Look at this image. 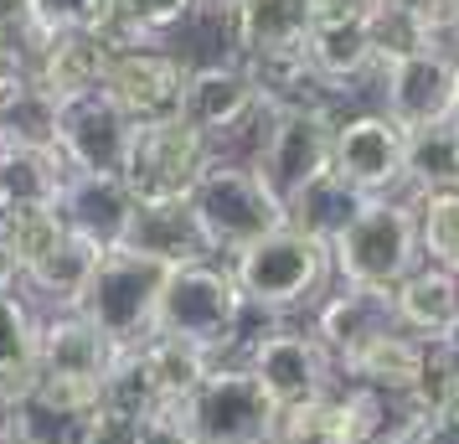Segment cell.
Returning a JSON list of instances; mask_svg holds the SVG:
<instances>
[{"label":"cell","instance_id":"obj_1","mask_svg":"<svg viewBox=\"0 0 459 444\" xmlns=\"http://www.w3.org/2000/svg\"><path fill=\"white\" fill-rule=\"evenodd\" d=\"M418 264H423V258H418L413 202L372 196V202L331 238V274L341 279V290L393 295Z\"/></svg>","mask_w":459,"mask_h":444},{"label":"cell","instance_id":"obj_2","mask_svg":"<svg viewBox=\"0 0 459 444\" xmlns=\"http://www.w3.org/2000/svg\"><path fill=\"white\" fill-rule=\"evenodd\" d=\"M186 212L202 243H207V254H228V258L253 248L273 228H284V202L258 181V170L248 161H222V155H212L202 181L191 187Z\"/></svg>","mask_w":459,"mask_h":444},{"label":"cell","instance_id":"obj_3","mask_svg":"<svg viewBox=\"0 0 459 444\" xmlns=\"http://www.w3.org/2000/svg\"><path fill=\"white\" fill-rule=\"evenodd\" d=\"M170 264L160 258H145L134 248H104L99 269L88 274L83 295H78V316L93 320L119 352L129 346H145L155 336V305H160V290H166Z\"/></svg>","mask_w":459,"mask_h":444},{"label":"cell","instance_id":"obj_4","mask_svg":"<svg viewBox=\"0 0 459 444\" xmlns=\"http://www.w3.org/2000/svg\"><path fill=\"white\" fill-rule=\"evenodd\" d=\"M119 346L83 320L78 310H57V316L42 320L37 331V393L57 408H78V414H93L99 398H104L108 378L119 367Z\"/></svg>","mask_w":459,"mask_h":444},{"label":"cell","instance_id":"obj_5","mask_svg":"<svg viewBox=\"0 0 459 444\" xmlns=\"http://www.w3.org/2000/svg\"><path fill=\"white\" fill-rule=\"evenodd\" d=\"M248 300L238 290L232 269L222 264H181L166 274L160 305H155V336H176L202 346L207 357H222V346L238 341Z\"/></svg>","mask_w":459,"mask_h":444},{"label":"cell","instance_id":"obj_6","mask_svg":"<svg viewBox=\"0 0 459 444\" xmlns=\"http://www.w3.org/2000/svg\"><path fill=\"white\" fill-rule=\"evenodd\" d=\"M228 269L253 310L290 316V310L310 305L325 290V279H331V248L305 233H294L290 222H284L269 238H258L253 248H243Z\"/></svg>","mask_w":459,"mask_h":444},{"label":"cell","instance_id":"obj_7","mask_svg":"<svg viewBox=\"0 0 459 444\" xmlns=\"http://www.w3.org/2000/svg\"><path fill=\"white\" fill-rule=\"evenodd\" d=\"M196 444H273V408L248 367H212L170 408Z\"/></svg>","mask_w":459,"mask_h":444},{"label":"cell","instance_id":"obj_8","mask_svg":"<svg viewBox=\"0 0 459 444\" xmlns=\"http://www.w3.org/2000/svg\"><path fill=\"white\" fill-rule=\"evenodd\" d=\"M207 166H212L207 135H196L176 114V119H155V125L129 129V150H125V166H119V181L145 207L150 202H186Z\"/></svg>","mask_w":459,"mask_h":444},{"label":"cell","instance_id":"obj_9","mask_svg":"<svg viewBox=\"0 0 459 444\" xmlns=\"http://www.w3.org/2000/svg\"><path fill=\"white\" fill-rule=\"evenodd\" d=\"M331 140H335V114L325 104L279 109V114H269V129L258 135L248 166L290 207L310 181H320L331 170Z\"/></svg>","mask_w":459,"mask_h":444},{"label":"cell","instance_id":"obj_10","mask_svg":"<svg viewBox=\"0 0 459 444\" xmlns=\"http://www.w3.org/2000/svg\"><path fill=\"white\" fill-rule=\"evenodd\" d=\"M186 78H191V63L181 52H166L155 42H134V47H114L99 93L125 114L129 125H155V119L181 114Z\"/></svg>","mask_w":459,"mask_h":444},{"label":"cell","instance_id":"obj_11","mask_svg":"<svg viewBox=\"0 0 459 444\" xmlns=\"http://www.w3.org/2000/svg\"><path fill=\"white\" fill-rule=\"evenodd\" d=\"M455 88H459V57L449 52H408L382 67V114L403 135L434 129L455 119Z\"/></svg>","mask_w":459,"mask_h":444},{"label":"cell","instance_id":"obj_12","mask_svg":"<svg viewBox=\"0 0 459 444\" xmlns=\"http://www.w3.org/2000/svg\"><path fill=\"white\" fill-rule=\"evenodd\" d=\"M403 155H408V135L382 109L335 119L331 176H341L361 196H387L393 187H403Z\"/></svg>","mask_w":459,"mask_h":444},{"label":"cell","instance_id":"obj_13","mask_svg":"<svg viewBox=\"0 0 459 444\" xmlns=\"http://www.w3.org/2000/svg\"><path fill=\"white\" fill-rule=\"evenodd\" d=\"M248 372L273 408L315 403L331 393V352L315 341V331H264L248 346Z\"/></svg>","mask_w":459,"mask_h":444},{"label":"cell","instance_id":"obj_14","mask_svg":"<svg viewBox=\"0 0 459 444\" xmlns=\"http://www.w3.org/2000/svg\"><path fill=\"white\" fill-rule=\"evenodd\" d=\"M253 114H264V104H258V88H253V78L243 73V63L191 67L186 93H181V119H186L196 135H207L212 155H217V140H232Z\"/></svg>","mask_w":459,"mask_h":444},{"label":"cell","instance_id":"obj_15","mask_svg":"<svg viewBox=\"0 0 459 444\" xmlns=\"http://www.w3.org/2000/svg\"><path fill=\"white\" fill-rule=\"evenodd\" d=\"M129 119L108 104L104 93H88L57 109V150L67 170H93V176H119L129 150Z\"/></svg>","mask_w":459,"mask_h":444},{"label":"cell","instance_id":"obj_16","mask_svg":"<svg viewBox=\"0 0 459 444\" xmlns=\"http://www.w3.org/2000/svg\"><path fill=\"white\" fill-rule=\"evenodd\" d=\"M57 217L73 233L93 238L99 248H119L134 217V196L119 176H93V170H67L57 191Z\"/></svg>","mask_w":459,"mask_h":444},{"label":"cell","instance_id":"obj_17","mask_svg":"<svg viewBox=\"0 0 459 444\" xmlns=\"http://www.w3.org/2000/svg\"><path fill=\"white\" fill-rule=\"evenodd\" d=\"M108 57H114V42H108V37H88V31L52 37V42L37 52V63H31V83L63 109V104H73V99H88V93L104 88Z\"/></svg>","mask_w":459,"mask_h":444},{"label":"cell","instance_id":"obj_18","mask_svg":"<svg viewBox=\"0 0 459 444\" xmlns=\"http://www.w3.org/2000/svg\"><path fill=\"white\" fill-rule=\"evenodd\" d=\"M423 346H429V341H418L413 331L387 326V331H377L372 341H361L356 352H346L335 367L351 382H361V387H377V393H387V398H408L418 372H423Z\"/></svg>","mask_w":459,"mask_h":444},{"label":"cell","instance_id":"obj_19","mask_svg":"<svg viewBox=\"0 0 459 444\" xmlns=\"http://www.w3.org/2000/svg\"><path fill=\"white\" fill-rule=\"evenodd\" d=\"M310 26H315V16L305 0H243L232 11V47H238V57L305 52Z\"/></svg>","mask_w":459,"mask_h":444},{"label":"cell","instance_id":"obj_20","mask_svg":"<svg viewBox=\"0 0 459 444\" xmlns=\"http://www.w3.org/2000/svg\"><path fill=\"white\" fill-rule=\"evenodd\" d=\"M67 161L57 145H31L0 135V207H57Z\"/></svg>","mask_w":459,"mask_h":444},{"label":"cell","instance_id":"obj_21","mask_svg":"<svg viewBox=\"0 0 459 444\" xmlns=\"http://www.w3.org/2000/svg\"><path fill=\"white\" fill-rule=\"evenodd\" d=\"M125 357H129V367L140 372V382L150 387V398H155L160 414H170V408L217 367V357H207L202 346L176 341V336H150L145 346H129Z\"/></svg>","mask_w":459,"mask_h":444},{"label":"cell","instance_id":"obj_22","mask_svg":"<svg viewBox=\"0 0 459 444\" xmlns=\"http://www.w3.org/2000/svg\"><path fill=\"white\" fill-rule=\"evenodd\" d=\"M125 248L145 258H160L170 269L181 264H202L207 258V243L191 222L186 202H134V217H129V233H125Z\"/></svg>","mask_w":459,"mask_h":444},{"label":"cell","instance_id":"obj_23","mask_svg":"<svg viewBox=\"0 0 459 444\" xmlns=\"http://www.w3.org/2000/svg\"><path fill=\"white\" fill-rule=\"evenodd\" d=\"M37 331L42 320L31 316V305L11 290H0V403L16 408L22 398L37 393Z\"/></svg>","mask_w":459,"mask_h":444},{"label":"cell","instance_id":"obj_24","mask_svg":"<svg viewBox=\"0 0 459 444\" xmlns=\"http://www.w3.org/2000/svg\"><path fill=\"white\" fill-rule=\"evenodd\" d=\"M387 326H397L393 295H372V290H341L315 310V341L331 352V361H341L346 352H356L361 341H372Z\"/></svg>","mask_w":459,"mask_h":444},{"label":"cell","instance_id":"obj_25","mask_svg":"<svg viewBox=\"0 0 459 444\" xmlns=\"http://www.w3.org/2000/svg\"><path fill=\"white\" fill-rule=\"evenodd\" d=\"M393 316L418 341H438L449 331V320L459 316V274L434 269V264H418L413 274L393 290Z\"/></svg>","mask_w":459,"mask_h":444},{"label":"cell","instance_id":"obj_26","mask_svg":"<svg viewBox=\"0 0 459 444\" xmlns=\"http://www.w3.org/2000/svg\"><path fill=\"white\" fill-rule=\"evenodd\" d=\"M387 403H393L387 393L361 387V382H346L341 393H325L320 398V434H315V444H382L393 434Z\"/></svg>","mask_w":459,"mask_h":444},{"label":"cell","instance_id":"obj_27","mask_svg":"<svg viewBox=\"0 0 459 444\" xmlns=\"http://www.w3.org/2000/svg\"><path fill=\"white\" fill-rule=\"evenodd\" d=\"M372 196H361L356 187H346L341 176H320V181H310V187L294 196L290 207H284V222H290L294 233H305V238H315V243H325L331 248V238L351 222L356 212L367 207Z\"/></svg>","mask_w":459,"mask_h":444},{"label":"cell","instance_id":"obj_28","mask_svg":"<svg viewBox=\"0 0 459 444\" xmlns=\"http://www.w3.org/2000/svg\"><path fill=\"white\" fill-rule=\"evenodd\" d=\"M305 57H310L315 78H320L325 88L331 83H351V78H361V73L377 63L361 16H356V22H315L310 42H305Z\"/></svg>","mask_w":459,"mask_h":444},{"label":"cell","instance_id":"obj_29","mask_svg":"<svg viewBox=\"0 0 459 444\" xmlns=\"http://www.w3.org/2000/svg\"><path fill=\"white\" fill-rule=\"evenodd\" d=\"M0 444H93V414L57 408L42 393H31L16 408H5Z\"/></svg>","mask_w":459,"mask_h":444},{"label":"cell","instance_id":"obj_30","mask_svg":"<svg viewBox=\"0 0 459 444\" xmlns=\"http://www.w3.org/2000/svg\"><path fill=\"white\" fill-rule=\"evenodd\" d=\"M99 258H104V248H99L93 238H83V233H73V228H67V238L42 258V264H37V269H31V274H22V284H31L37 295L57 300L63 310H73L78 295H83L88 274L99 269Z\"/></svg>","mask_w":459,"mask_h":444},{"label":"cell","instance_id":"obj_31","mask_svg":"<svg viewBox=\"0 0 459 444\" xmlns=\"http://www.w3.org/2000/svg\"><path fill=\"white\" fill-rule=\"evenodd\" d=\"M403 181L423 191H459V119L408 135L403 155Z\"/></svg>","mask_w":459,"mask_h":444},{"label":"cell","instance_id":"obj_32","mask_svg":"<svg viewBox=\"0 0 459 444\" xmlns=\"http://www.w3.org/2000/svg\"><path fill=\"white\" fill-rule=\"evenodd\" d=\"M67 238V222L57 217V207H11L5 228H0V254L11 258L16 279L31 274L57 243Z\"/></svg>","mask_w":459,"mask_h":444},{"label":"cell","instance_id":"obj_33","mask_svg":"<svg viewBox=\"0 0 459 444\" xmlns=\"http://www.w3.org/2000/svg\"><path fill=\"white\" fill-rule=\"evenodd\" d=\"M418 258L459 274V191H423L413 202Z\"/></svg>","mask_w":459,"mask_h":444},{"label":"cell","instance_id":"obj_34","mask_svg":"<svg viewBox=\"0 0 459 444\" xmlns=\"http://www.w3.org/2000/svg\"><path fill=\"white\" fill-rule=\"evenodd\" d=\"M361 22H367V42H372L377 67L397 63L408 52H429V31H423V22H418V11L408 0H372Z\"/></svg>","mask_w":459,"mask_h":444},{"label":"cell","instance_id":"obj_35","mask_svg":"<svg viewBox=\"0 0 459 444\" xmlns=\"http://www.w3.org/2000/svg\"><path fill=\"white\" fill-rule=\"evenodd\" d=\"M31 26L42 42L73 37V31L114 42V0H31Z\"/></svg>","mask_w":459,"mask_h":444},{"label":"cell","instance_id":"obj_36","mask_svg":"<svg viewBox=\"0 0 459 444\" xmlns=\"http://www.w3.org/2000/svg\"><path fill=\"white\" fill-rule=\"evenodd\" d=\"M196 11V0H114V47L155 42Z\"/></svg>","mask_w":459,"mask_h":444},{"label":"cell","instance_id":"obj_37","mask_svg":"<svg viewBox=\"0 0 459 444\" xmlns=\"http://www.w3.org/2000/svg\"><path fill=\"white\" fill-rule=\"evenodd\" d=\"M0 135L31 140V145H57V104L37 83H26L11 104L0 109Z\"/></svg>","mask_w":459,"mask_h":444},{"label":"cell","instance_id":"obj_38","mask_svg":"<svg viewBox=\"0 0 459 444\" xmlns=\"http://www.w3.org/2000/svg\"><path fill=\"white\" fill-rule=\"evenodd\" d=\"M455 393H459V361L449 357L438 341H429V346H423V372H418L408 403H413L423 419H434V414H444V408L455 403Z\"/></svg>","mask_w":459,"mask_h":444},{"label":"cell","instance_id":"obj_39","mask_svg":"<svg viewBox=\"0 0 459 444\" xmlns=\"http://www.w3.org/2000/svg\"><path fill=\"white\" fill-rule=\"evenodd\" d=\"M305 5L315 22H356V16H367L372 0H305Z\"/></svg>","mask_w":459,"mask_h":444},{"label":"cell","instance_id":"obj_40","mask_svg":"<svg viewBox=\"0 0 459 444\" xmlns=\"http://www.w3.org/2000/svg\"><path fill=\"white\" fill-rule=\"evenodd\" d=\"M413 444H459V414H434V419H423Z\"/></svg>","mask_w":459,"mask_h":444},{"label":"cell","instance_id":"obj_41","mask_svg":"<svg viewBox=\"0 0 459 444\" xmlns=\"http://www.w3.org/2000/svg\"><path fill=\"white\" fill-rule=\"evenodd\" d=\"M438 346H444V352H449V357L459 361V316L449 320V331H444V336H438Z\"/></svg>","mask_w":459,"mask_h":444},{"label":"cell","instance_id":"obj_42","mask_svg":"<svg viewBox=\"0 0 459 444\" xmlns=\"http://www.w3.org/2000/svg\"><path fill=\"white\" fill-rule=\"evenodd\" d=\"M238 5H243V0H196V11H238Z\"/></svg>","mask_w":459,"mask_h":444},{"label":"cell","instance_id":"obj_43","mask_svg":"<svg viewBox=\"0 0 459 444\" xmlns=\"http://www.w3.org/2000/svg\"><path fill=\"white\" fill-rule=\"evenodd\" d=\"M11 284H16V269H11V258L0 254V290H11Z\"/></svg>","mask_w":459,"mask_h":444},{"label":"cell","instance_id":"obj_44","mask_svg":"<svg viewBox=\"0 0 459 444\" xmlns=\"http://www.w3.org/2000/svg\"><path fill=\"white\" fill-rule=\"evenodd\" d=\"M455 119H459V88H455Z\"/></svg>","mask_w":459,"mask_h":444},{"label":"cell","instance_id":"obj_45","mask_svg":"<svg viewBox=\"0 0 459 444\" xmlns=\"http://www.w3.org/2000/svg\"><path fill=\"white\" fill-rule=\"evenodd\" d=\"M0 429H5V403H0Z\"/></svg>","mask_w":459,"mask_h":444},{"label":"cell","instance_id":"obj_46","mask_svg":"<svg viewBox=\"0 0 459 444\" xmlns=\"http://www.w3.org/2000/svg\"><path fill=\"white\" fill-rule=\"evenodd\" d=\"M455 31H459V22H455Z\"/></svg>","mask_w":459,"mask_h":444}]
</instances>
